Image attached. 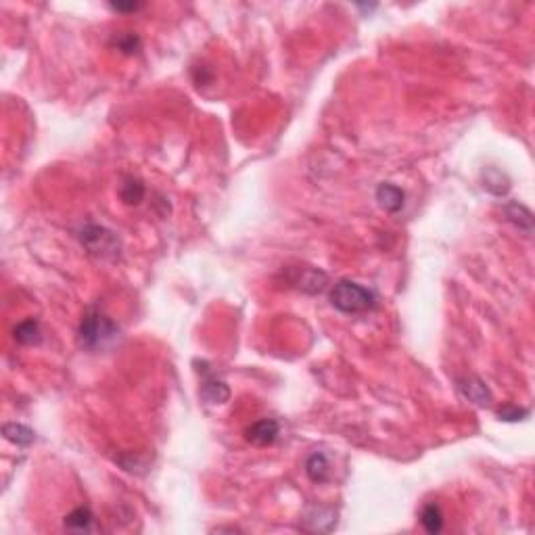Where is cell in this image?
<instances>
[{
	"mask_svg": "<svg viewBox=\"0 0 535 535\" xmlns=\"http://www.w3.org/2000/svg\"><path fill=\"white\" fill-rule=\"evenodd\" d=\"M293 285H297L299 289L308 291V293H316V291H322L324 285H326V274L320 272V270H314V268H306L303 274L297 270V276L293 278Z\"/></svg>",
	"mask_w": 535,
	"mask_h": 535,
	"instance_id": "30bf717a",
	"label": "cell"
},
{
	"mask_svg": "<svg viewBox=\"0 0 535 535\" xmlns=\"http://www.w3.org/2000/svg\"><path fill=\"white\" fill-rule=\"evenodd\" d=\"M115 335H117V326L105 314L96 310H90L80 322V343L88 349L105 345L107 341L115 339Z\"/></svg>",
	"mask_w": 535,
	"mask_h": 535,
	"instance_id": "7a4b0ae2",
	"label": "cell"
},
{
	"mask_svg": "<svg viewBox=\"0 0 535 535\" xmlns=\"http://www.w3.org/2000/svg\"><path fill=\"white\" fill-rule=\"evenodd\" d=\"M306 475L314 483H326L331 479V460L322 452H314L306 460Z\"/></svg>",
	"mask_w": 535,
	"mask_h": 535,
	"instance_id": "ba28073f",
	"label": "cell"
},
{
	"mask_svg": "<svg viewBox=\"0 0 535 535\" xmlns=\"http://www.w3.org/2000/svg\"><path fill=\"white\" fill-rule=\"evenodd\" d=\"M203 368H201V372H203V383H201V398L207 402V404H213V406H218V404H226L228 402V398H230V389H228V385L224 383V381H220L209 368H207V364L203 362L201 364Z\"/></svg>",
	"mask_w": 535,
	"mask_h": 535,
	"instance_id": "277c9868",
	"label": "cell"
},
{
	"mask_svg": "<svg viewBox=\"0 0 535 535\" xmlns=\"http://www.w3.org/2000/svg\"><path fill=\"white\" fill-rule=\"evenodd\" d=\"M506 216H508V220L515 222L521 230L532 232V228H534V218H532V211H529L527 207H523V205H519V203H511V205L506 207Z\"/></svg>",
	"mask_w": 535,
	"mask_h": 535,
	"instance_id": "9a60e30c",
	"label": "cell"
},
{
	"mask_svg": "<svg viewBox=\"0 0 535 535\" xmlns=\"http://www.w3.org/2000/svg\"><path fill=\"white\" fill-rule=\"evenodd\" d=\"M15 339H17L21 345H36V343H40L42 333H40L38 320L29 318V320L19 322V324L15 326Z\"/></svg>",
	"mask_w": 535,
	"mask_h": 535,
	"instance_id": "7c38bea8",
	"label": "cell"
},
{
	"mask_svg": "<svg viewBox=\"0 0 535 535\" xmlns=\"http://www.w3.org/2000/svg\"><path fill=\"white\" fill-rule=\"evenodd\" d=\"M421 523L429 534H439L444 529V513L437 504H427L421 511Z\"/></svg>",
	"mask_w": 535,
	"mask_h": 535,
	"instance_id": "4fadbf2b",
	"label": "cell"
},
{
	"mask_svg": "<svg viewBox=\"0 0 535 535\" xmlns=\"http://www.w3.org/2000/svg\"><path fill=\"white\" fill-rule=\"evenodd\" d=\"M115 48L121 52V54H136L140 50V38L132 31H123V33H117L115 40H113Z\"/></svg>",
	"mask_w": 535,
	"mask_h": 535,
	"instance_id": "e0dca14e",
	"label": "cell"
},
{
	"mask_svg": "<svg viewBox=\"0 0 535 535\" xmlns=\"http://www.w3.org/2000/svg\"><path fill=\"white\" fill-rule=\"evenodd\" d=\"M326 513H329V511H324V508H314V511H312V513L303 519V527H306V529H310V532H329V529L322 525V521L337 523V519H335L333 515H329L326 519H322Z\"/></svg>",
	"mask_w": 535,
	"mask_h": 535,
	"instance_id": "ac0fdd59",
	"label": "cell"
},
{
	"mask_svg": "<svg viewBox=\"0 0 535 535\" xmlns=\"http://www.w3.org/2000/svg\"><path fill=\"white\" fill-rule=\"evenodd\" d=\"M498 416L500 421H506V423H517V421H523L525 416H529V410L525 408H517V406H504L498 410Z\"/></svg>",
	"mask_w": 535,
	"mask_h": 535,
	"instance_id": "d6986e66",
	"label": "cell"
},
{
	"mask_svg": "<svg viewBox=\"0 0 535 535\" xmlns=\"http://www.w3.org/2000/svg\"><path fill=\"white\" fill-rule=\"evenodd\" d=\"M65 529L77 532V534H88L94 529V515L90 513V508L80 506L65 517Z\"/></svg>",
	"mask_w": 535,
	"mask_h": 535,
	"instance_id": "9c48e42d",
	"label": "cell"
},
{
	"mask_svg": "<svg viewBox=\"0 0 535 535\" xmlns=\"http://www.w3.org/2000/svg\"><path fill=\"white\" fill-rule=\"evenodd\" d=\"M483 188H488L494 195H506L511 188V182L500 169L490 167L488 172H483Z\"/></svg>",
	"mask_w": 535,
	"mask_h": 535,
	"instance_id": "5bb4252c",
	"label": "cell"
},
{
	"mask_svg": "<svg viewBox=\"0 0 535 535\" xmlns=\"http://www.w3.org/2000/svg\"><path fill=\"white\" fill-rule=\"evenodd\" d=\"M2 435H4L6 442L15 444V446H19V448H27V446H31L33 439H36V433H33L29 427L19 425V423H6V425L2 427Z\"/></svg>",
	"mask_w": 535,
	"mask_h": 535,
	"instance_id": "8fae6325",
	"label": "cell"
},
{
	"mask_svg": "<svg viewBox=\"0 0 535 535\" xmlns=\"http://www.w3.org/2000/svg\"><path fill=\"white\" fill-rule=\"evenodd\" d=\"M458 391H460L469 402H473V404H477V406H488V404L492 402V393H490L488 385H485L483 381H479V379H473V377L458 381Z\"/></svg>",
	"mask_w": 535,
	"mask_h": 535,
	"instance_id": "52a82bcc",
	"label": "cell"
},
{
	"mask_svg": "<svg viewBox=\"0 0 535 535\" xmlns=\"http://www.w3.org/2000/svg\"><path fill=\"white\" fill-rule=\"evenodd\" d=\"M331 303L343 314H364L377 306V295L354 280H339L331 291Z\"/></svg>",
	"mask_w": 535,
	"mask_h": 535,
	"instance_id": "6da1fadb",
	"label": "cell"
},
{
	"mask_svg": "<svg viewBox=\"0 0 535 535\" xmlns=\"http://www.w3.org/2000/svg\"><path fill=\"white\" fill-rule=\"evenodd\" d=\"M80 243L98 257L119 255V239L103 226H86L80 232Z\"/></svg>",
	"mask_w": 535,
	"mask_h": 535,
	"instance_id": "3957f363",
	"label": "cell"
},
{
	"mask_svg": "<svg viewBox=\"0 0 535 535\" xmlns=\"http://www.w3.org/2000/svg\"><path fill=\"white\" fill-rule=\"evenodd\" d=\"M278 433H280V425L274 419H262V421L253 423L251 427H247L245 437L249 444H253L257 448H266L278 439Z\"/></svg>",
	"mask_w": 535,
	"mask_h": 535,
	"instance_id": "5b68a950",
	"label": "cell"
},
{
	"mask_svg": "<svg viewBox=\"0 0 535 535\" xmlns=\"http://www.w3.org/2000/svg\"><path fill=\"white\" fill-rule=\"evenodd\" d=\"M377 201H379V205H381L385 211L398 213V211L404 209L406 193H404L400 186L391 184V182H383V184H379V188H377Z\"/></svg>",
	"mask_w": 535,
	"mask_h": 535,
	"instance_id": "8992f818",
	"label": "cell"
},
{
	"mask_svg": "<svg viewBox=\"0 0 535 535\" xmlns=\"http://www.w3.org/2000/svg\"><path fill=\"white\" fill-rule=\"evenodd\" d=\"M119 197L126 205H138L144 199V184L140 180L130 178V180L123 182V186L119 190Z\"/></svg>",
	"mask_w": 535,
	"mask_h": 535,
	"instance_id": "2e32d148",
	"label": "cell"
},
{
	"mask_svg": "<svg viewBox=\"0 0 535 535\" xmlns=\"http://www.w3.org/2000/svg\"><path fill=\"white\" fill-rule=\"evenodd\" d=\"M144 4L142 2H111L109 8L117 10V13H134V10H140Z\"/></svg>",
	"mask_w": 535,
	"mask_h": 535,
	"instance_id": "ffe728a7",
	"label": "cell"
}]
</instances>
